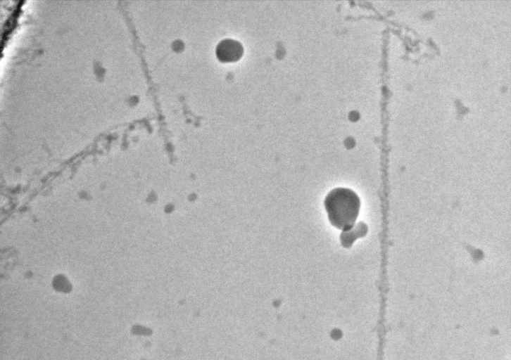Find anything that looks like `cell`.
I'll return each instance as SVG.
<instances>
[{"instance_id": "1", "label": "cell", "mask_w": 511, "mask_h": 360, "mask_svg": "<svg viewBox=\"0 0 511 360\" xmlns=\"http://www.w3.org/2000/svg\"><path fill=\"white\" fill-rule=\"evenodd\" d=\"M324 205L333 226L343 231L353 228L360 208V200L355 192L348 188H334L326 195Z\"/></svg>"}, {"instance_id": "2", "label": "cell", "mask_w": 511, "mask_h": 360, "mask_svg": "<svg viewBox=\"0 0 511 360\" xmlns=\"http://www.w3.org/2000/svg\"><path fill=\"white\" fill-rule=\"evenodd\" d=\"M216 56L222 62H234L243 55L244 48L241 44L232 39H225L217 45Z\"/></svg>"}]
</instances>
